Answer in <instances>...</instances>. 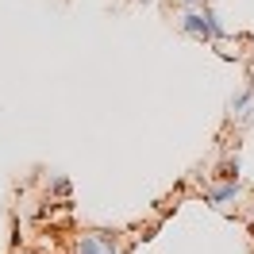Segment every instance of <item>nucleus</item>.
I'll return each mask as SVG.
<instances>
[{
	"mask_svg": "<svg viewBox=\"0 0 254 254\" xmlns=\"http://www.w3.org/2000/svg\"><path fill=\"white\" fill-rule=\"evenodd\" d=\"M239 185H212L208 189V204H227V200H239Z\"/></svg>",
	"mask_w": 254,
	"mask_h": 254,
	"instance_id": "39448f33",
	"label": "nucleus"
},
{
	"mask_svg": "<svg viewBox=\"0 0 254 254\" xmlns=\"http://www.w3.org/2000/svg\"><path fill=\"white\" fill-rule=\"evenodd\" d=\"M73 254H108V251H104L100 231H85V235L77 239V251H73Z\"/></svg>",
	"mask_w": 254,
	"mask_h": 254,
	"instance_id": "20e7f679",
	"label": "nucleus"
},
{
	"mask_svg": "<svg viewBox=\"0 0 254 254\" xmlns=\"http://www.w3.org/2000/svg\"><path fill=\"white\" fill-rule=\"evenodd\" d=\"M139 4H154V0H139Z\"/></svg>",
	"mask_w": 254,
	"mask_h": 254,
	"instance_id": "1a4fd4ad",
	"label": "nucleus"
},
{
	"mask_svg": "<svg viewBox=\"0 0 254 254\" xmlns=\"http://www.w3.org/2000/svg\"><path fill=\"white\" fill-rule=\"evenodd\" d=\"M239 174H243V166H239V158H227V162H220V166H216V181H220V185H239Z\"/></svg>",
	"mask_w": 254,
	"mask_h": 254,
	"instance_id": "7ed1b4c3",
	"label": "nucleus"
},
{
	"mask_svg": "<svg viewBox=\"0 0 254 254\" xmlns=\"http://www.w3.org/2000/svg\"><path fill=\"white\" fill-rule=\"evenodd\" d=\"M50 192H54L58 200H65V196H69V177H54V181H50Z\"/></svg>",
	"mask_w": 254,
	"mask_h": 254,
	"instance_id": "423d86ee",
	"label": "nucleus"
},
{
	"mask_svg": "<svg viewBox=\"0 0 254 254\" xmlns=\"http://www.w3.org/2000/svg\"><path fill=\"white\" fill-rule=\"evenodd\" d=\"M177 4H185V8H200L204 0H177Z\"/></svg>",
	"mask_w": 254,
	"mask_h": 254,
	"instance_id": "0eeeda50",
	"label": "nucleus"
},
{
	"mask_svg": "<svg viewBox=\"0 0 254 254\" xmlns=\"http://www.w3.org/2000/svg\"><path fill=\"white\" fill-rule=\"evenodd\" d=\"M251 81H254V54H251Z\"/></svg>",
	"mask_w": 254,
	"mask_h": 254,
	"instance_id": "6e6552de",
	"label": "nucleus"
},
{
	"mask_svg": "<svg viewBox=\"0 0 254 254\" xmlns=\"http://www.w3.org/2000/svg\"><path fill=\"white\" fill-rule=\"evenodd\" d=\"M177 27H181V35H189V39H204V43H208V23H204V12H200V8H189L185 16L177 19Z\"/></svg>",
	"mask_w": 254,
	"mask_h": 254,
	"instance_id": "f03ea898",
	"label": "nucleus"
},
{
	"mask_svg": "<svg viewBox=\"0 0 254 254\" xmlns=\"http://www.w3.org/2000/svg\"><path fill=\"white\" fill-rule=\"evenodd\" d=\"M227 112H231V120H251L254 116V81L227 100Z\"/></svg>",
	"mask_w": 254,
	"mask_h": 254,
	"instance_id": "f257e3e1",
	"label": "nucleus"
}]
</instances>
